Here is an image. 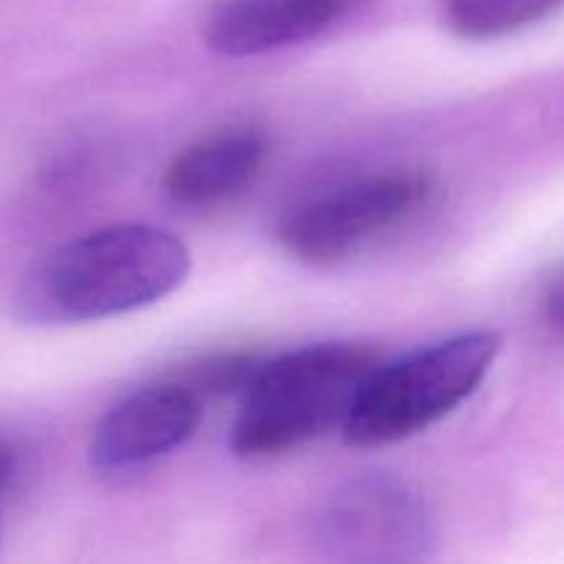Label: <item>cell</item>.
Instances as JSON below:
<instances>
[{
	"instance_id": "1",
	"label": "cell",
	"mask_w": 564,
	"mask_h": 564,
	"mask_svg": "<svg viewBox=\"0 0 564 564\" xmlns=\"http://www.w3.org/2000/svg\"><path fill=\"white\" fill-rule=\"evenodd\" d=\"M191 273L174 235L143 224L97 229L39 259L20 281L11 312L28 325L119 317L163 301Z\"/></svg>"
},
{
	"instance_id": "7",
	"label": "cell",
	"mask_w": 564,
	"mask_h": 564,
	"mask_svg": "<svg viewBox=\"0 0 564 564\" xmlns=\"http://www.w3.org/2000/svg\"><path fill=\"white\" fill-rule=\"evenodd\" d=\"M358 0H220L202 25L204 44L224 58L275 53L319 36Z\"/></svg>"
},
{
	"instance_id": "8",
	"label": "cell",
	"mask_w": 564,
	"mask_h": 564,
	"mask_svg": "<svg viewBox=\"0 0 564 564\" xmlns=\"http://www.w3.org/2000/svg\"><path fill=\"white\" fill-rule=\"evenodd\" d=\"M268 158L257 130H224L182 149L163 171V193L182 207H213L251 185Z\"/></svg>"
},
{
	"instance_id": "2",
	"label": "cell",
	"mask_w": 564,
	"mask_h": 564,
	"mask_svg": "<svg viewBox=\"0 0 564 564\" xmlns=\"http://www.w3.org/2000/svg\"><path fill=\"white\" fill-rule=\"evenodd\" d=\"M378 364L369 347L350 341L301 347L262 361L240 394L231 452L284 455L345 424L358 389Z\"/></svg>"
},
{
	"instance_id": "12",
	"label": "cell",
	"mask_w": 564,
	"mask_h": 564,
	"mask_svg": "<svg viewBox=\"0 0 564 564\" xmlns=\"http://www.w3.org/2000/svg\"><path fill=\"white\" fill-rule=\"evenodd\" d=\"M11 474H14V455H11L9 446L0 444V494H3L6 485H9Z\"/></svg>"
},
{
	"instance_id": "6",
	"label": "cell",
	"mask_w": 564,
	"mask_h": 564,
	"mask_svg": "<svg viewBox=\"0 0 564 564\" xmlns=\"http://www.w3.org/2000/svg\"><path fill=\"white\" fill-rule=\"evenodd\" d=\"M202 422V400L180 380L138 389L116 402L91 438L94 466L105 471L143 466L180 449Z\"/></svg>"
},
{
	"instance_id": "11",
	"label": "cell",
	"mask_w": 564,
	"mask_h": 564,
	"mask_svg": "<svg viewBox=\"0 0 564 564\" xmlns=\"http://www.w3.org/2000/svg\"><path fill=\"white\" fill-rule=\"evenodd\" d=\"M545 312L554 319L556 325H564V279L556 281L549 292V301H545Z\"/></svg>"
},
{
	"instance_id": "4",
	"label": "cell",
	"mask_w": 564,
	"mask_h": 564,
	"mask_svg": "<svg viewBox=\"0 0 564 564\" xmlns=\"http://www.w3.org/2000/svg\"><path fill=\"white\" fill-rule=\"evenodd\" d=\"M433 196L430 176L383 171L306 198L281 218L279 242L306 264H336L405 224Z\"/></svg>"
},
{
	"instance_id": "9",
	"label": "cell",
	"mask_w": 564,
	"mask_h": 564,
	"mask_svg": "<svg viewBox=\"0 0 564 564\" xmlns=\"http://www.w3.org/2000/svg\"><path fill=\"white\" fill-rule=\"evenodd\" d=\"M560 9H564V0H441L452 31L477 42L527 31Z\"/></svg>"
},
{
	"instance_id": "5",
	"label": "cell",
	"mask_w": 564,
	"mask_h": 564,
	"mask_svg": "<svg viewBox=\"0 0 564 564\" xmlns=\"http://www.w3.org/2000/svg\"><path fill=\"white\" fill-rule=\"evenodd\" d=\"M317 545L328 564H422L430 549L427 507L400 479H352L325 501Z\"/></svg>"
},
{
	"instance_id": "10",
	"label": "cell",
	"mask_w": 564,
	"mask_h": 564,
	"mask_svg": "<svg viewBox=\"0 0 564 564\" xmlns=\"http://www.w3.org/2000/svg\"><path fill=\"white\" fill-rule=\"evenodd\" d=\"M259 364H262V358L253 356H215L207 361H198L180 383L187 386L198 400L213 394H242Z\"/></svg>"
},
{
	"instance_id": "3",
	"label": "cell",
	"mask_w": 564,
	"mask_h": 564,
	"mask_svg": "<svg viewBox=\"0 0 564 564\" xmlns=\"http://www.w3.org/2000/svg\"><path fill=\"white\" fill-rule=\"evenodd\" d=\"M499 350V334L468 330L391 364H378L341 424L345 441L358 449H375L424 433L482 386Z\"/></svg>"
}]
</instances>
